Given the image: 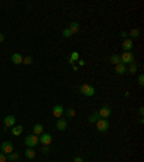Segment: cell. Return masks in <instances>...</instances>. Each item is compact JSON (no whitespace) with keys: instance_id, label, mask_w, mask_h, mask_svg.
Masks as SVG:
<instances>
[{"instance_id":"1","label":"cell","mask_w":144,"mask_h":162,"mask_svg":"<svg viewBox=\"0 0 144 162\" xmlns=\"http://www.w3.org/2000/svg\"><path fill=\"white\" fill-rule=\"evenodd\" d=\"M120 59H121V64L124 65H130V64H134L135 62V56H134L133 51H130V52H122L120 55Z\"/></svg>"},{"instance_id":"2","label":"cell","mask_w":144,"mask_h":162,"mask_svg":"<svg viewBox=\"0 0 144 162\" xmlns=\"http://www.w3.org/2000/svg\"><path fill=\"white\" fill-rule=\"evenodd\" d=\"M79 93L85 97H92V96H95V88L89 84H82L79 87Z\"/></svg>"},{"instance_id":"3","label":"cell","mask_w":144,"mask_h":162,"mask_svg":"<svg viewBox=\"0 0 144 162\" xmlns=\"http://www.w3.org/2000/svg\"><path fill=\"white\" fill-rule=\"evenodd\" d=\"M38 143H39V136H36L33 133L29 135V136H26V139H25V145L27 148H35Z\"/></svg>"},{"instance_id":"4","label":"cell","mask_w":144,"mask_h":162,"mask_svg":"<svg viewBox=\"0 0 144 162\" xmlns=\"http://www.w3.org/2000/svg\"><path fill=\"white\" fill-rule=\"evenodd\" d=\"M0 152L4 153V155H9L13 152V143L12 142H1L0 145Z\"/></svg>"},{"instance_id":"5","label":"cell","mask_w":144,"mask_h":162,"mask_svg":"<svg viewBox=\"0 0 144 162\" xmlns=\"http://www.w3.org/2000/svg\"><path fill=\"white\" fill-rule=\"evenodd\" d=\"M108 128H110L108 119H98V122H97V129H98V132H107Z\"/></svg>"},{"instance_id":"6","label":"cell","mask_w":144,"mask_h":162,"mask_svg":"<svg viewBox=\"0 0 144 162\" xmlns=\"http://www.w3.org/2000/svg\"><path fill=\"white\" fill-rule=\"evenodd\" d=\"M111 107L110 106H104V107H101L98 110V116H100V119H108L111 116Z\"/></svg>"},{"instance_id":"7","label":"cell","mask_w":144,"mask_h":162,"mask_svg":"<svg viewBox=\"0 0 144 162\" xmlns=\"http://www.w3.org/2000/svg\"><path fill=\"white\" fill-rule=\"evenodd\" d=\"M51 142H52V135H49V133H42L39 136V143H42L43 146H49Z\"/></svg>"},{"instance_id":"8","label":"cell","mask_w":144,"mask_h":162,"mask_svg":"<svg viewBox=\"0 0 144 162\" xmlns=\"http://www.w3.org/2000/svg\"><path fill=\"white\" fill-rule=\"evenodd\" d=\"M122 51L124 52H130V51H133L134 48V42L131 41V39H128V38H125L124 41H122Z\"/></svg>"},{"instance_id":"9","label":"cell","mask_w":144,"mask_h":162,"mask_svg":"<svg viewBox=\"0 0 144 162\" xmlns=\"http://www.w3.org/2000/svg\"><path fill=\"white\" fill-rule=\"evenodd\" d=\"M64 113H65V108H64V106H61V104H56L55 107L52 108V114L55 117H58V119H61L64 116Z\"/></svg>"},{"instance_id":"10","label":"cell","mask_w":144,"mask_h":162,"mask_svg":"<svg viewBox=\"0 0 144 162\" xmlns=\"http://www.w3.org/2000/svg\"><path fill=\"white\" fill-rule=\"evenodd\" d=\"M56 128H58V130H61V132H64V130H67L68 128V122L67 119H58V122H56Z\"/></svg>"},{"instance_id":"11","label":"cell","mask_w":144,"mask_h":162,"mask_svg":"<svg viewBox=\"0 0 144 162\" xmlns=\"http://www.w3.org/2000/svg\"><path fill=\"white\" fill-rule=\"evenodd\" d=\"M3 123H4L6 128H12V126H14V123H16V117H14V116H6L4 120H3Z\"/></svg>"},{"instance_id":"12","label":"cell","mask_w":144,"mask_h":162,"mask_svg":"<svg viewBox=\"0 0 144 162\" xmlns=\"http://www.w3.org/2000/svg\"><path fill=\"white\" fill-rule=\"evenodd\" d=\"M10 59H12V62L16 64V65H19V64H22L23 62V56L20 54H13Z\"/></svg>"},{"instance_id":"13","label":"cell","mask_w":144,"mask_h":162,"mask_svg":"<svg viewBox=\"0 0 144 162\" xmlns=\"http://www.w3.org/2000/svg\"><path fill=\"white\" fill-rule=\"evenodd\" d=\"M115 73H117V74H120V76L125 74V73H127V67H125L124 64H121V62H120V64H117V65H115Z\"/></svg>"},{"instance_id":"14","label":"cell","mask_w":144,"mask_h":162,"mask_svg":"<svg viewBox=\"0 0 144 162\" xmlns=\"http://www.w3.org/2000/svg\"><path fill=\"white\" fill-rule=\"evenodd\" d=\"M43 133V126L41 125V123H36L33 126V135H36V136H41Z\"/></svg>"},{"instance_id":"15","label":"cell","mask_w":144,"mask_h":162,"mask_svg":"<svg viewBox=\"0 0 144 162\" xmlns=\"http://www.w3.org/2000/svg\"><path fill=\"white\" fill-rule=\"evenodd\" d=\"M69 31H71V33L74 35V33H77L78 31H79V23L78 22H72V23H69V28H68Z\"/></svg>"},{"instance_id":"16","label":"cell","mask_w":144,"mask_h":162,"mask_svg":"<svg viewBox=\"0 0 144 162\" xmlns=\"http://www.w3.org/2000/svg\"><path fill=\"white\" fill-rule=\"evenodd\" d=\"M25 155H26L27 159H33L35 156H36V152L33 151V148H27V149L25 151Z\"/></svg>"},{"instance_id":"17","label":"cell","mask_w":144,"mask_h":162,"mask_svg":"<svg viewBox=\"0 0 144 162\" xmlns=\"http://www.w3.org/2000/svg\"><path fill=\"white\" fill-rule=\"evenodd\" d=\"M110 61H111V64H114V65H117V64H120V62H121V59H120V55H117V54H114V55H111V58H110Z\"/></svg>"},{"instance_id":"18","label":"cell","mask_w":144,"mask_h":162,"mask_svg":"<svg viewBox=\"0 0 144 162\" xmlns=\"http://www.w3.org/2000/svg\"><path fill=\"white\" fill-rule=\"evenodd\" d=\"M98 119H100V116H98V111L92 113V114H91V116L88 117L89 123H97V122H98Z\"/></svg>"},{"instance_id":"19","label":"cell","mask_w":144,"mask_h":162,"mask_svg":"<svg viewBox=\"0 0 144 162\" xmlns=\"http://www.w3.org/2000/svg\"><path fill=\"white\" fill-rule=\"evenodd\" d=\"M22 132H23V128H22V126H14V128H12V133H13L14 136H19Z\"/></svg>"},{"instance_id":"20","label":"cell","mask_w":144,"mask_h":162,"mask_svg":"<svg viewBox=\"0 0 144 162\" xmlns=\"http://www.w3.org/2000/svg\"><path fill=\"white\" fill-rule=\"evenodd\" d=\"M137 68H138V67H137V64L134 62V64H130V67L127 68V71H128L130 74H135V73H137Z\"/></svg>"},{"instance_id":"21","label":"cell","mask_w":144,"mask_h":162,"mask_svg":"<svg viewBox=\"0 0 144 162\" xmlns=\"http://www.w3.org/2000/svg\"><path fill=\"white\" fill-rule=\"evenodd\" d=\"M7 156V161L10 162V161H16L17 158H19V155L16 153V152H12V153H9V155H6Z\"/></svg>"},{"instance_id":"22","label":"cell","mask_w":144,"mask_h":162,"mask_svg":"<svg viewBox=\"0 0 144 162\" xmlns=\"http://www.w3.org/2000/svg\"><path fill=\"white\" fill-rule=\"evenodd\" d=\"M75 114H77V111H75L74 108H68L67 110V117H69V119L75 117Z\"/></svg>"},{"instance_id":"23","label":"cell","mask_w":144,"mask_h":162,"mask_svg":"<svg viewBox=\"0 0 144 162\" xmlns=\"http://www.w3.org/2000/svg\"><path fill=\"white\" fill-rule=\"evenodd\" d=\"M128 35L131 36V41H133L134 38H138V35H140V31H138V29H133V31L128 33Z\"/></svg>"},{"instance_id":"24","label":"cell","mask_w":144,"mask_h":162,"mask_svg":"<svg viewBox=\"0 0 144 162\" xmlns=\"http://www.w3.org/2000/svg\"><path fill=\"white\" fill-rule=\"evenodd\" d=\"M33 62V59H32V56H23V64L26 65H30Z\"/></svg>"},{"instance_id":"25","label":"cell","mask_w":144,"mask_h":162,"mask_svg":"<svg viewBox=\"0 0 144 162\" xmlns=\"http://www.w3.org/2000/svg\"><path fill=\"white\" fill-rule=\"evenodd\" d=\"M62 35H64L65 38H71V36H72V33H71V31H69L68 28H65V29L62 31Z\"/></svg>"},{"instance_id":"26","label":"cell","mask_w":144,"mask_h":162,"mask_svg":"<svg viewBox=\"0 0 144 162\" xmlns=\"http://www.w3.org/2000/svg\"><path fill=\"white\" fill-rule=\"evenodd\" d=\"M71 59H72V61H78V59H79V54H78L77 51H74V52L71 54Z\"/></svg>"},{"instance_id":"27","label":"cell","mask_w":144,"mask_h":162,"mask_svg":"<svg viewBox=\"0 0 144 162\" xmlns=\"http://www.w3.org/2000/svg\"><path fill=\"white\" fill-rule=\"evenodd\" d=\"M0 162H7V156L1 152H0Z\"/></svg>"},{"instance_id":"28","label":"cell","mask_w":144,"mask_h":162,"mask_svg":"<svg viewBox=\"0 0 144 162\" xmlns=\"http://www.w3.org/2000/svg\"><path fill=\"white\" fill-rule=\"evenodd\" d=\"M138 84H140V86H143V84H144V76H143V74H140V76H138Z\"/></svg>"},{"instance_id":"29","label":"cell","mask_w":144,"mask_h":162,"mask_svg":"<svg viewBox=\"0 0 144 162\" xmlns=\"http://www.w3.org/2000/svg\"><path fill=\"white\" fill-rule=\"evenodd\" d=\"M74 162H84V159H82L81 156H75V158H74Z\"/></svg>"},{"instance_id":"30","label":"cell","mask_w":144,"mask_h":162,"mask_svg":"<svg viewBox=\"0 0 144 162\" xmlns=\"http://www.w3.org/2000/svg\"><path fill=\"white\" fill-rule=\"evenodd\" d=\"M120 35H121V38H122V39H125V38H127V36H128V33L125 32V31H122V32L120 33Z\"/></svg>"},{"instance_id":"31","label":"cell","mask_w":144,"mask_h":162,"mask_svg":"<svg viewBox=\"0 0 144 162\" xmlns=\"http://www.w3.org/2000/svg\"><path fill=\"white\" fill-rule=\"evenodd\" d=\"M138 114H140V116H143V114H144V107H143V106L138 108Z\"/></svg>"},{"instance_id":"32","label":"cell","mask_w":144,"mask_h":162,"mask_svg":"<svg viewBox=\"0 0 144 162\" xmlns=\"http://www.w3.org/2000/svg\"><path fill=\"white\" fill-rule=\"evenodd\" d=\"M78 65L84 67V65H85V61H84V59H78Z\"/></svg>"},{"instance_id":"33","label":"cell","mask_w":144,"mask_h":162,"mask_svg":"<svg viewBox=\"0 0 144 162\" xmlns=\"http://www.w3.org/2000/svg\"><path fill=\"white\" fill-rule=\"evenodd\" d=\"M42 152H43V153H49V148H48V146H43Z\"/></svg>"},{"instance_id":"34","label":"cell","mask_w":144,"mask_h":162,"mask_svg":"<svg viewBox=\"0 0 144 162\" xmlns=\"http://www.w3.org/2000/svg\"><path fill=\"white\" fill-rule=\"evenodd\" d=\"M3 41H4V35H3V33L0 32V43L3 42Z\"/></svg>"}]
</instances>
